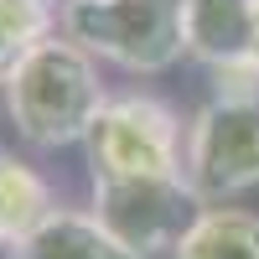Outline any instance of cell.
Here are the masks:
<instances>
[{
	"instance_id": "cell-4",
	"label": "cell",
	"mask_w": 259,
	"mask_h": 259,
	"mask_svg": "<svg viewBox=\"0 0 259 259\" xmlns=\"http://www.w3.org/2000/svg\"><path fill=\"white\" fill-rule=\"evenodd\" d=\"M83 145L94 177H182L187 135L171 104L150 94H124L99 109Z\"/></svg>"
},
{
	"instance_id": "cell-8",
	"label": "cell",
	"mask_w": 259,
	"mask_h": 259,
	"mask_svg": "<svg viewBox=\"0 0 259 259\" xmlns=\"http://www.w3.org/2000/svg\"><path fill=\"white\" fill-rule=\"evenodd\" d=\"M52 212H57L52 187L41 182L26 161H16L11 150H0V244L21 249Z\"/></svg>"
},
{
	"instance_id": "cell-9",
	"label": "cell",
	"mask_w": 259,
	"mask_h": 259,
	"mask_svg": "<svg viewBox=\"0 0 259 259\" xmlns=\"http://www.w3.org/2000/svg\"><path fill=\"white\" fill-rule=\"evenodd\" d=\"M171 259H259V212L244 207H202L182 233Z\"/></svg>"
},
{
	"instance_id": "cell-2",
	"label": "cell",
	"mask_w": 259,
	"mask_h": 259,
	"mask_svg": "<svg viewBox=\"0 0 259 259\" xmlns=\"http://www.w3.org/2000/svg\"><path fill=\"white\" fill-rule=\"evenodd\" d=\"M62 36L124 73H166L187 52L182 0H62Z\"/></svg>"
},
{
	"instance_id": "cell-6",
	"label": "cell",
	"mask_w": 259,
	"mask_h": 259,
	"mask_svg": "<svg viewBox=\"0 0 259 259\" xmlns=\"http://www.w3.org/2000/svg\"><path fill=\"white\" fill-rule=\"evenodd\" d=\"M182 31L187 52L218 68H239V62H259V11L254 0H182Z\"/></svg>"
},
{
	"instance_id": "cell-5",
	"label": "cell",
	"mask_w": 259,
	"mask_h": 259,
	"mask_svg": "<svg viewBox=\"0 0 259 259\" xmlns=\"http://www.w3.org/2000/svg\"><path fill=\"white\" fill-rule=\"evenodd\" d=\"M89 212L130 254L156 259L182 244V233L197 223L202 202L187 187V177H94Z\"/></svg>"
},
{
	"instance_id": "cell-1",
	"label": "cell",
	"mask_w": 259,
	"mask_h": 259,
	"mask_svg": "<svg viewBox=\"0 0 259 259\" xmlns=\"http://www.w3.org/2000/svg\"><path fill=\"white\" fill-rule=\"evenodd\" d=\"M104 104L109 94H104L99 62L68 36H47L6 83V109L16 119V135L36 150L89 140Z\"/></svg>"
},
{
	"instance_id": "cell-7",
	"label": "cell",
	"mask_w": 259,
	"mask_h": 259,
	"mask_svg": "<svg viewBox=\"0 0 259 259\" xmlns=\"http://www.w3.org/2000/svg\"><path fill=\"white\" fill-rule=\"evenodd\" d=\"M11 259H140V254H130L94 212L57 207L21 249H11Z\"/></svg>"
},
{
	"instance_id": "cell-11",
	"label": "cell",
	"mask_w": 259,
	"mask_h": 259,
	"mask_svg": "<svg viewBox=\"0 0 259 259\" xmlns=\"http://www.w3.org/2000/svg\"><path fill=\"white\" fill-rule=\"evenodd\" d=\"M254 11H259V0H254ZM254 57H259V52H254Z\"/></svg>"
},
{
	"instance_id": "cell-3",
	"label": "cell",
	"mask_w": 259,
	"mask_h": 259,
	"mask_svg": "<svg viewBox=\"0 0 259 259\" xmlns=\"http://www.w3.org/2000/svg\"><path fill=\"white\" fill-rule=\"evenodd\" d=\"M182 177L202 207L259 187V99H212L192 114Z\"/></svg>"
},
{
	"instance_id": "cell-12",
	"label": "cell",
	"mask_w": 259,
	"mask_h": 259,
	"mask_svg": "<svg viewBox=\"0 0 259 259\" xmlns=\"http://www.w3.org/2000/svg\"><path fill=\"white\" fill-rule=\"evenodd\" d=\"M0 249H6V244H0Z\"/></svg>"
},
{
	"instance_id": "cell-10",
	"label": "cell",
	"mask_w": 259,
	"mask_h": 259,
	"mask_svg": "<svg viewBox=\"0 0 259 259\" xmlns=\"http://www.w3.org/2000/svg\"><path fill=\"white\" fill-rule=\"evenodd\" d=\"M47 36H57L52 0H0V83H11Z\"/></svg>"
}]
</instances>
